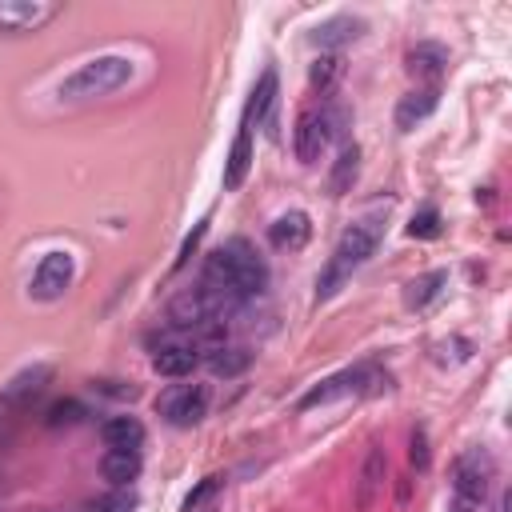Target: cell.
<instances>
[{
	"label": "cell",
	"mask_w": 512,
	"mask_h": 512,
	"mask_svg": "<svg viewBox=\"0 0 512 512\" xmlns=\"http://www.w3.org/2000/svg\"><path fill=\"white\" fill-rule=\"evenodd\" d=\"M100 436L108 448H140L144 444V424L136 416H108L100 424Z\"/></svg>",
	"instance_id": "19"
},
{
	"label": "cell",
	"mask_w": 512,
	"mask_h": 512,
	"mask_svg": "<svg viewBox=\"0 0 512 512\" xmlns=\"http://www.w3.org/2000/svg\"><path fill=\"white\" fill-rule=\"evenodd\" d=\"M72 280H76L72 252H48V256H40V264H36V272L28 280V296L40 300V304H52L72 288Z\"/></svg>",
	"instance_id": "5"
},
{
	"label": "cell",
	"mask_w": 512,
	"mask_h": 512,
	"mask_svg": "<svg viewBox=\"0 0 512 512\" xmlns=\"http://www.w3.org/2000/svg\"><path fill=\"white\" fill-rule=\"evenodd\" d=\"M488 476H492V464L480 456V452H468L456 460V472H452V484L460 492V500L468 504H480L488 496Z\"/></svg>",
	"instance_id": "9"
},
{
	"label": "cell",
	"mask_w": 512,
	"mask_h": 512,
	"mask_svg": "<svg viewBox=\"0 0 512 512\" xmlns=\"http://www.w3.org/2000/svg\"><path fill=\"white\" fill-rule=\"evenodd\" d=\"M436 100H440V88H436V84L408 92V96L396 104V128H400V132H412L420 120H428V116L436 112Z\"/></svg>",
	"instance_id": "14"
},
{
	"label": "cell",
	"mask_w": 512,
	"mask_h": 512,
	"mask_svg": "<svg viewBox=\"0 0 512 512\" xmlns=\"http://www.w3.org/2000/svg\"><path fill=\"white\" fill-rule=\"evenodd\" d=\"M356 36H364V20L360 16H332L312 32V44L316 48H340V44H348Z\"/></svg>",
	"instance_id": "17"
},
{
	"label": "cell",
	"mask_w": 512,
	"mask_h": 512,
	"mask_svg": "<svg viewBox=\"0 0 512 512\" xmlns=\"http://www.w3.org/2000/svg\"><path fill=\"white\" fill-rule=\"evenodd\" d=\"M248 168H252V124L244 120V124H240V132H236V140H232L228 164H224V188H228V192H236V188L244 184Z\"/></svg>",
	"instance_id": "16"
},
{
	"label": "cell",
	"mask_w": 512,
	"mask_h": 512,
	"mask_svg": "<svg viewBox=\"0 0 512 512\" xmlns=\"http://www.w3.org/2000/svg\"><path fill=\"white\" fill-rule=\"evenodd\" d=\"M384 476H388V452L380 444H372L364 464H360V476H356V508L360 512H368L376 504V496L384 488Z\"/></svg>",
	"instance_id": "10"
},
{
	"label": "cell",
	"mask_w": 512,
	"mask_h": 512,
	"mask_svg": "<svg viewBox=\"0 0 512 512\" xmlns=\"http://www.w3.org/2000/svg\"><path fill=\"white\" fill-rule=\"evenodd\" d=\"M132 508H136V492L132 488H112L108 496L92 500L84 512H132Z\"/></svg>",
	"instance_id": "24"
},
{
	"label": "cell",
	"mask_w": 512,
	"mask_h": 512,
	"mask_svg": "<svg viewBox=\"0 0 512 512\" xmlns=\"http://www.w3.org/2000/svg\"><path fill=\"white\" fill-rule=\"evenodd\" d=\"M80 412H84V408H80L76 400H60V404L48 408V424H52V428H60V424H76Z\"/></svg>",
	"instance_id": "26"
},
{
	"label": "cell",
	"mask_w": 512,
	"mask_h": 512,
	"mask_svg": "<svg viewBox=\"0 0 512 512\" xmlns=\"http://www.w3.org/2000/svg\"><path fill=\"white\" fill-rule=\"evenodd\" d=\"M216 488H220V476H208V480H204V484H200V488H192V492H188V496H184V512H192V508H196V504H200V500H204V496H212V492H216Z\"/></svg>",
	"instance_id": "28"
},
{
	"label": "cell",
	"mask_w": 512,
	"mask_h": 512,
	"mask_svg": "<svg viewBox=\"0 0 512 512\" xmlns=\"http://www.w3.org/2000/svg\"><path fill=\"white\" fill-rule=\"evenodd\" d=\"M196 364H200L196 340H192L188 332H180V328H168V332L160 336L156 352H152V372H160V376H172V380H180V376H188V372H192Z\"/></svg>",
	"instance_id": "7"
},
{
	"label": "cell",
	"mask_w": 512,
	"mask_h": 512,
	"mask_svg": "<svg viewBox=\"0 0 512 512\" xmlns=\"http://www.w3.org/2000/svg\"><path fill=\"white\" fill-rule=\"evenodd\" d=\"M332 132H336V116L328 108H304L296 116V128H292V152H296V160L300 164H316L320 152L328 148Z\"/></svg>",
	"instance_id": "4"
},
{
	"label": "cell",
	"mask_w": 512,
	"mask_h": 512,
	"mask_svg": "<svg viewBox=\"0 0 512 512\" xmlns=\"http://www.w3.org/2000/svg\"><path fill=\"white\" fill-rule=\"evenodd\" d=\"M272 96H276V72L264 68V76H260V84L252 88V100H248V120H252V116L264 120L268 108H272Z\"/></svg>",
	"instance_id": "23"
},
{
	"label": "cell",
	"mask_w": 512,
	"mask_h": 512,
	"mask_svg": "<svg viewBox=\"0 0 512 512\" xmlns=\"http://www.w3.org/2000/svg\"><path fill=\"white\" fill-rule=\"evenodd\" d=\"M448 288V272H424V276H416L408 288H404V304L408 308H428L432 300H440V292Z\"/></svg>",
	"instance_id": "20"
},
{
	"label": "cell",
	"mask_w": 512,
	"mask_h": 512,
	"mask_svg": "<svg viewBox=\"0 0 512 512\" xmlns=\"http://www.w3.org/2000/svg\"><path fill=\"white\" fill-rule=\"evenodd\" d=\"M444 64H448V52H444L440 44H416V48L408 52V68L420 72V76H436Z\"/></svg>",
	"instance_id": "22"
},
{
	"label": "cell",
	"mask_w": 512,
	"mask_h": 512,
	"mask_svg": "<svg viewBox=\"0 0 512 512\" xmlns=\"http://www.w3.org/2000/svg\"><path fill=\"white\" fill-rule=\"evenodd\" d=\"M156 412H160L168 424H176V428H192V424H200L204 412H208V388H204V384H172L168 392H160Z\"/></svg>",
	"instance_id": "6"
},
{
	"label": "cell",
	"mask_w": 512,
	"mask_h": 512,
	"mask_svg": "<svg viewBox=\"0 0 512 512\" xmlns=\"http://www.w3.org/2000/svg\"><path fill=\"white\" fill-rule=\"evenodd\" d=\"M412 464H416V468H428V444H424V432L412 436Z\"/></svg>",
	"instance_id": "29"
},
{
	"label": "cell",
	"mask_w": 512,
	"mask_h": 512,
	"mask_svg": "<svg viewBox=\"0 0 512 512\" xmlns=\"http://www.w3.org/2000/svg\"><path fill=\"white\" fill-rule=\"evenodd\" d=\"M208 372L212 376H240L248 364H252V352L244 344H216L208 356H204Z\"/></svg>",
	"instance_id": "18"
},
{
	"label": "cell",
	"mask_w": 512,
	"mask_h": 512,
	"mask_svg": "<svg viewBox=\"0 0 512 512\" xmlns=\"http://www.w3.org/2000/svg\"><path fill=\"white\" fill-rule=\"evenodd\" d=\"M340 72H344L340 56H320V60L312 64V88H320V92H332V84L340 80Z\"/></svg>",
	"instance_id": "25"
},
{
	"label": "cell",
	"mask_w": 512,
	"mask_h": 512,
	"mask_svg": "<svg viewBox=\"0 0 512 512\" xmlns=\"http://www.w3.org/2000/svg\"><path fill=\"white\" fill-rule=\"evenodd\" d=\"M380 236H384V216H380V212H368V216H360L356 224H348V228L340 232V240H336V252L328 256L324 272L316 276V300L336 296V292L348 284V276L376 252Z\"/></svg>",
	"instance_id": "2"
},
{
	"label": "cell",
	"mask_w": 512,
	"mask_h": 512,
	"mask_svg": "<svg viewBox=\"0 0 512 512\" xmlns=\"http://www.w3.org/2000/svg\"><path fill=\"white\" fill-rule=\"evenodd\" d=\"M100 476L112 484V488H128L136 476H140V452L136 448H108L100 456Z\"/></svg>",
	"instance_id": "15"
},
{
	"label": "cell",
	"mask_w": 512,
	"mask_h": 512,
	"mask_svg": "<svg viewBox=\"0 0 512 512\" xmlns=\"http://www.w3.org/2000/svg\"><path fill=\"white\" fill-rule=\"evenodd\" d=\"M408 232H412V236H436V232H440V216H436V208H424L420 216H412Z\"/></svg>",
	"instance_id": "27"
},
{
	"label": "cell",
	"mask_w": 512,
	"mask_h": 512,
	"mask_svg": "<svg viewBox=\"0 0 512 512\" xmlns=\"http://www.w3.org/2000/svg\"><path fill=\"white\" fill-rule=\"evenodd\" d=\"M56 12L52 0H0V32H36Z\"/></svg>",
	"instance_id": "8"
},
{
	"label": "cell",
	"mask_w": 512,
	"mask_h": 512,
	"mask_svg": "<svg viewBox=\"0 0 512 512\" xmlns=\"http://www.w3.org/2000/svg\"><path fill=\"white\" fill-rule=\"evenodd\" d=\"M204 288L244 304L252 296H260L268 288V264L256 256V248L248 240H224L220 248H212L204 256Z\"/></svg>",
	"instance_id": "1"
},
{
	"label": "cell",
	"mask_w": 512,
	"mask_h": 512,
	"mask_svg": "<svg viewBox=\"0 0 512 512\" xmlns=\"http://www.w3.org/2000/svg\"><path fill=\"white\" fill-rule=\"evenodd\" d=\"M48 380H52V364L20 368V372L0 388V408H20V404H24V400H32Z\"/></svg>",
	"instance_id": "12"
},
{
	"label": "cell",
	"mask_w": 512,
	"mask_h": 512,
	"mask_svg": "<svg viewBox=\"0 0 512 512\" xmlns=\"http://www.w3.org/2000/svg\"><path fill=\"white\" fill-rule=\"evenodd\" d=\"M308 236H312V224H308V212H300V208H292V212H284V216H276V220L268 224V240H272V248H280V252L304 248Z\"/></svg>",
	"instance_id": "13"
},
{
	"label": "cell",
	"mask_w": 512,
	"mask_h": 512,
	"mask_svg": "<svg viewBox=\"0 0 512 512\" xmlns=\"http://www.w3.org/2000/svg\"><path fill=\"white\" fill-rule=\"evenodd\" d=\"M132 72H136V64H132L128 56H116V52H108V56H92V60H84L76 72H68V76L56 84V100H64V104H80V100L108 96V92L124 88V84L132 80Z\"/></svg>",
	"instance_id": "3"
},
{
	"label": "cell",
	"mask_w": 512,
	"mask_h": 512,
	"mask_svg": "<svg viewBox=\"0 0 512 512\" xmlns=\"http://www.w3.org/2000/svg\"><path fill=\"white\" fill-rule=\"evenodd\" d=\"M364 376H368V368H344V372H336V376H328V380H320L316 388H308V392L300 396V408H316V404H332V400H340V396H348V392H360V384H364Z\"/></svg>",
	"instance_id": "11"
},
{
	"label": "cell",
	"mask_w": 512,
	"mask_h": 512,
	"mask_svg": "<svg viewBox=\"0 0 512 512\" xmlns=\"http://www.w3.org/2000/svg\"><path fill=\"white\" fill-rule=\"evenodd\" d=\"M356 168H360V148H356V144H344V148H340V156H336V168H332V176H328L332 196H344V192L352 188Z\"/></svg>",
	"instance_id": "21"
}]
</instances>
